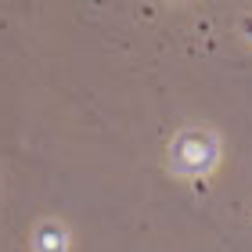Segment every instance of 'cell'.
<instances>
[{
  "instance_id": "obj_1",
  "label": "cell",
  "mask_w": 252,
  "mask_h": 252,
  "mask_svg": "<svg viewBox=\"0 0 252 252\" xmlns=\"http://www.w3.org/2000/svg\"><path fill=\"white\" fill-rule=\"evenodd\" d=\"M245 29H249V32H252V18H249V22H245Z\"/></svg>"
}]
</instances>
